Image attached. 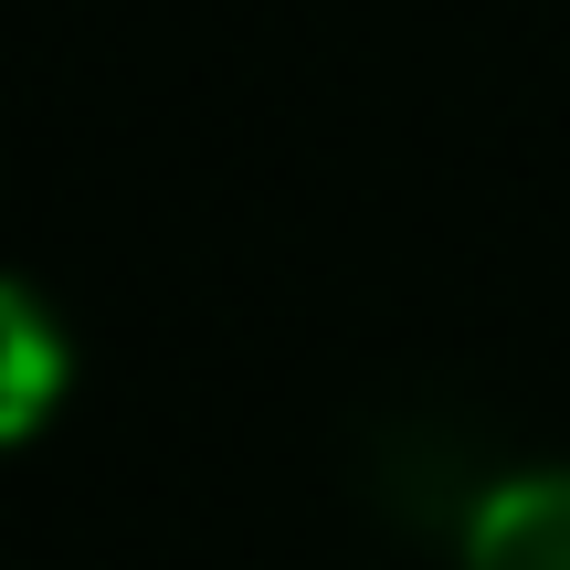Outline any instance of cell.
<instances>
[{"mask_svg":"<svg viewBox=\"0 0 570 570\" xmlns=\"http://www.w3.org/2000/svg\"><path fill=\"white\" fill-rule=\"evenodd\" d=\"M508 475H518V465L497 454L487 412H465V402L391 391V402H370V412H360V487L381 497L391 518H412V529L465 539V529H475V508H487Z\"/></svg>","mask_w":570,"mask_h":570,"instance_id":"cell-1","label":"cell"},{"mask_svg":"<svg viewBox=\"0 0 570 570\" xmlns=\"http://www.w3.org/2000/svg\"><path fill=\"white\" fill-rule=\"evenodd\" d=\"M75 381V317L32 275H0V444L32 433Z\"/></svg>","mask_w":570,"mask_h":570,"instance_id":"cell-2","label":"cell"},{"mask_svg":"<svg viewBox=\"0 0 570 570\" xmlns=\"http://www.w3.org/2000/svg\"><path fill=\"white\" fill-rule=\"evenodd\" d=\"M454 550L465 570H570V465H518Z\"/></svg>","mask_w":570,"mask_h":570,"instance_id":"cell-3","label":"cell"}]
</instances>
